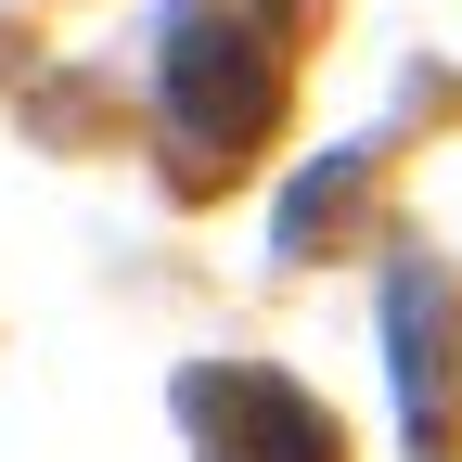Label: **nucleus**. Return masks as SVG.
Masks as SVG:
<instances>
[{"mask_svg":"<svg viewBox=\"0 0 462 462\" xmlns=\"http://www.w3.org/2000/svg\"><path fill=\"white\" fill-rule=\"evenodd\" d=\"M385 321H398V398H411V437L449 449V437H462V385H449V282H437L424 257H398Z\"/></svg>","mask_w":462,"mask_h":462,"instance_id":"obj_1","label":"nucleus"},{"mask_svg":"<svg viewBox=\"0 0 462 462\" xmlns=\"http://www.w3.org/2000/svg\"><path fill=\"white\" fill-rule=\"evenodd\" d=\"M270 51H218V26H180V51H167V103H180V129L206 142H257L270 129Z\"/></svg>","mask_w":462,"mask_h":462,"instance_id":"obj_2","label":"nucleus"},{"mask_svg":"<svg viewBox=\"0 0 462 462\" xmlns=\"http://www.w3.org/2000/svg\"><path fill=\"white\" fill-rule=\"evenodd\" d=\"M245 411H257V424H245V437L218 424V449H206V462H334V437H321V411H309L296 385L245 373Z\"/></svg>","mask_w":462,"mask_h":462,"instance_id":"obj_3","label":"nucleus"}]
</instances>
